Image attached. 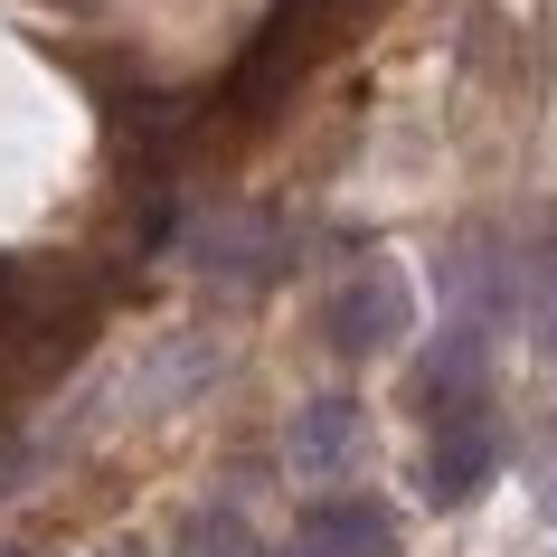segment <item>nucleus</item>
<instances>
[{
	"label": "nucleus",
	"instance_id": "nucleus-1",
	"mask_svg": "<svg viewBox=\"0 0 557 557\" xmlns=\"http://www.w3.org/2000/svg\"><path fill=\"white\" fill-rule=\"evenodd\" d=\"M180 256H189V274H208V284L264 294V284H284V264H294V236L274 227L264 208H208L199 227L180 236Z\"/></svg>",
	"mask_w": 557,
	"mask_h": 557
},
{
	"label": "nucleus",
	"instance_id": "nucleus-2",
	"mask_svg": "<svg viewBox=\"0 0 557 557\" xmlns=\"http://www.w3.org/2000/svg\"><path fill=\"white\" fill-rule=\"evenodd\" d=\"M407 331H416V294H407L397 264H350L322 302V341L341 359H387Z\"/></svg>",
	"mask_w": 557,
	"mask_h": 557
},
{
	"label": "nucleus",
	"instance_id": "nucleus-3",
	"mask_svg": "<svg viewBox=\"0 0 557 557\" xmlns=\"http://www.w3.org/2000/svg\"><path fill=\"white\" fill-rule=\"evenodd\" d=\"M500 454H510V435H500L492 407H463V416H435V444H425V500L435 510H463V500L492 492Z\"/></svg>",
	"mask_w": 557,
	"mask_h": 557
},
{
	"label": "nucleus",
	"instance_id": "nucleus-4",
	"mask_svg": "<svg viewBox=\"0 0 557 557\" xmlns=\"http://www.w3.org/2000/svg\"><path fill=\"white\" fill-rule=\"evenodd\" d=\"M416 407L425 416H463V407H492V331L482 322H444L416 359Z\"/></svg>",
	"mask_w": 557,
	"mask_h": 557
},
{
	"label": "nucleus",
	"instance_id": "nucleus-5",
	"mask_svg": "<svg viewBox=\"0 0 557 557\" xmlns=\"http://www.w3.org/2000/svg\"><path fill=\"white\" fill-rule=\"evenodd\" d=\"M359 444H369V407L331 387V397H302V407H294V425H284V463L322 482V472H350L359 463Z\"/></svg>",
	"mask_w": 557,
	"mask_h": 557
},
{
	"label": "nucleus",
	"instance_id": "nucleus-6",
	"mask_svg": "<svg viewBox=\"0 0 557 557\" xmlns=\"http://www.w3.org/2000/svg\"><path fill=\"white\" fill-rule=\"evenodd\" d=\"M302 548L322 557H397V510L379 492H322L302 510Z\"/></svg>",
	"mask_w": 557,
	"mask_h": 557
},
{
	"label": "nucleus",
	"instance_id": "nucleus-7",
	"mask_svg": "<svg viewBox=\"0 0 557 557\" xmlns=\"http://www.w3.org/2000/svg\"><path fill=\"white\" fill-rule=\"evenodd\" d=\"M218 369H227V350H218L208 331H171V341L133 369V407H143V416H171V407H189L199 387H218Z\"/></svg>",
	"mask_w": 557,
	"mask_h": 557
},
{
	"label": "nucleus",
	"instance_id": "nucleus-8",
	"mask_svg": "<svg viewBox=\"0 0 557 557\" xmlns=\"http://www.w3.org/2000/svg\"><path fill=\"white\" fill-rule=\"evenodd\" d=\"M171 557H264V548H256V529H246V510H236V500H199V510L180 520Z\"/></svg>",
	"mask_w": 557,
	"mask_h": 557
},
{
	"label": "nucleus",
	"instance_id": "nucleus-9",
	"mask_svg": "<svg viewBox=\"0 0 557 557\" xmlns=\"http://www.w3.org/2000/svg\"><path fill=\"white\" fill-rule=\"evenodd\" d=\"M48 463H58V435H0V500L29 492Z\"/></svg>",
	"mask_w": 557,
	"mask_h": 557
},
{
	"label": "nucleus",
	"instance_id": "nucleus-10",
	"mask_svg": "<svg viewBox=\"0 0 557 557\" xmlns=\"http://www.w3.org/2000/svg\"><path fill=\"white\" fill-rule=\"evenodd\" d=\"M539 510H548V520H557V454H548V463H539Z\"/></svg>",
	"mask_w": 557,
	"mask_h": 557
},
{
	"label": "nucleus",
	"instance_id": "nucleus-11",
	"mask_svg": "<svg viewBox=\"0 0 557 557\" xmlns=\"http://www.w3.org/2000/svg\"><path fill=\"white\" fill-rule=\"evenodd\" d=\"M95 557H151V548H143V539H114V548H95Z\"/></svg>",
	"mask_w": 557,
	"mask_h": 557
},
{
	"label": "nucleus",
	"instance_id": "nucleus-12",
	"mask_svg": "<svg viewBox=\"0 0 557 557\" xmlns=\"http://www.w3.org/2000/svg\"><path fill=\"white\" fill-rule=\"evenodd\" d=\"M0 557H29V548H20V539H0Z\"/></svg>",
	"mask_w": 557,
	"mask_h": 557
},
{
	"label": "nucleus",
	"instance_id": "nucleus-13",
	"mask_svg": "<svg viewBox=\"0 0 557 557\" xmlns=\"http://www.w3.org/2000/svg\"><path fill=\"white\" fill-rule=\"evenodd\" d=\"M274 557H322V548H274Z\"/></svg>",
	"mask_w": 557,
	"mask_h": 557
}]
</instances>
